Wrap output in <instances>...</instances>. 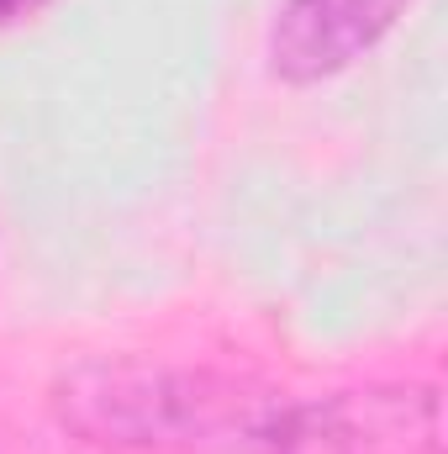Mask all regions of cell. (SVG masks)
Wrapping results in <instances>:
<instances>
[{
    "mask_svg": "<svg viewBox=\"0 0 448 454\" xmlns=\"http://www.w3.org/2000/svg\"><path fill=\"white\" fill-rule=\"evenodd\" d=\"M58 423L96 450L137 454H269L290 402L227 375L143 359L80 364L53 386Z\"/></svg>",
    "mask_w": 448,
    "mask_h": 454,
    "instance_id": "6da1fadb",
    "label": "cell"
},
{
    "mask_svg": "<svg viewBox=\"0 0 448 454\" xmlns=\"http://www.w3.org/2000/svg\"><path fill=\"white\" fill-rule=\"evenodd\" d=\"M269 454H444L433 386H364L290 407Z\"/></svg>",
    "mask_w": 448,
    "mask_h": 454,
    "instance_id": "7a4b0ae2",
    "label": "cell"
},
{
    "mask_svg": "<svg viewBox=\"0 0 448 454\" xmlns=\"http://www.w3.org/2000/svg\"><path fill=\"white\" fill-rule=\"evenodd\" d=\"M406 0H285L269 32V64L290 85H317L364 59Z\"/></svg>",
    "mask_w": 448,
    "mask_h": 454,
    "instance_id": "3957f363",
    "label": "cell"
},
{
    "mask_svg": "<svg viewBox=\"0 0 448 454\" xmlns=\"http://www.w3.org/2000/svg\"><path fill=\"white\" fill-rule=\"evenodd\" d=\"M48 0H0V27L5 21H21V16H32V11H42Z\"/></svg>",
    "mask_w": 448,
    "mask_h": 454,
    "instance_id": "277c9868",
    "label": "cell"
}]
</instances>
